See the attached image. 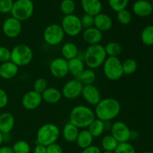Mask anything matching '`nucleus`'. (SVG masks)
Segmentation results:
<instances>
[{"label":"nucleus","instance_id":"f257e3e1","mask_svg":"<svg viewBox=\"0 0 153 153\" xmlns=\"http://www.w3.org/2000/svg\"><path fill=\"white\" fill-rule=\"evenodd\" d=\"M121 106L119 101L114 98L108 97L102 99L95 106L94 114L97 119L104 122L111 121L119 115Z\"/></svg>","mask_w":153,"mask_h":153},{"label":"nucleus","instance_id":"f03ea898","mask_svg":"<svg viewBox=\"0 0 153 153\" xmlns=\"http://www.w3.org/2000/svg\"><path fill=\"white\" fill-rule=\"evenodd\" d=\"M96 119L94 111L87 105H76L73 108L69 115V122L78 128H88Z\"/></svg>","mask_w":153,"mask_h":153},{"label":"nucleus","instance_id":"7ed1b4c3","mask_svg":"<svg viewBox=\"0 0 153 153\" xmlns=\"http://www.w3.org/2000/svg\"><path fill=\"white\" fill-rule=\"evenodd\" d=\"M107 58L105 50L102 45H89L84 52L83 61L89 69L95 70L103 64Z\"/></svg>","mask_w":153,"mask_h":153},{"label":"nucleus","instance_id":"20e7f679","mask_svg":"<svg viewBox=\"0 0 153 153\" xmlns=\"http://www.w3.org/2000/svg\"><path fill=\"white\" fill-rule=\"evenodd\" d=\"M61 134L59 127L54 123H46L38 128L37 131V143L47 146L56 143Z\"/></svg>","mask_w":153,"mask_h":153},{"label":"nucleus","instance_id":"39448f33","mask_svg":"<svg viewBox=\"0 0 153 153\" xmlns=\"http://www.w3.org/2000/svg\"><path fill=\"white\" fill-rule=\"evenodd\" d=\"M33 59V51L26 44L16 45L10 50V61L18 67H25L31 62Z\"/></svg>","mask_w":153,"mask_h":153},{"label":"nucleus","instance_id":"423d86ee","mask_svg":"<svg viewBox=\"0 0 153 153\" xmlns=\"http://www.w3.org/2000/svg\"><path fill=\"white\" fill-rule=\"evenodd\" d=\"M102 70L108 80L117 81L123 76L122 62L118 57H107L102 64Z\"/></svg>","mask_w":153,"mask_h":153},{"label":"nucleus","instance_id":"0eeeda50","mask_svg":"<svg viewBox=\"0 0 153 153\" xmlns=\"http://www.w3.org/2000/svg\"><path fill=\"white\" fill-rule=\"evenodd\" d=\"M34 5L31 0H16L13 1L10 13L12 16L20 22L29 19L34 13Z\"/></svg>","mask_w":153,"mask_h":153},{"label":"nucleus","instance_id":"6e6552de","mask_svg":"<svg viewBox=\"0 0 153 153\" xmlns=\"http://www.w3.org/2000/svg\"><path fill=\"white\" fill-rule=\"evenodd\" d=\"M64 34L61 25L52 23L46 27L43 31V40L49 46H58L64 39Z\"/></svg>","mask_w":153,"mask_h":153},{"label":"nucleus","instance_id":"1a4fd4ad","mask_svg":"<svg viewBox=\"0 0 153 153\" xmlns=\"http://www.w3.org/2000/svg\"><path fill=\"white\" fill-rule=\"evenodd\" d=\"M61 26L64 34L70 37H76L82 31L80 17L75 14L66 15L61 20Z\"/></svg>","mask_w":153,"mask_h":153},{"label":"nucleus","instance_id":"9d476101","mask_svg":"<svg viewBox=\"0 0 153 153\" xmlns=\"http://www.w3.org/2000/svg\"><path fill=\"white\" fill-rule=\"evenodd\" d=\"M84 85L76 78L67 81L61 90L62 97L67 100H74L82 96Z\"/></svg>","mask_w":153,"mask_h":153},{"label":"nucleus","instance_id":"9b49d317","mask_svg":"<svg viewBox=\"0 0 153 153\" xmlns=\"http://www.w3.org/2000/svg\"><path fill=\"white\" fill-rule=\"evenodd\" d=\"M110 131L118 143L128 142L131 138V131L128 125L123 121H116L112 123Z\"/></svg>","mask_w":153,"mask_h":153},{"label":"nucleus","instance_id":"f8f14e48","mask_svg":"<svg viewBox=\"0 0 153 153\" xmlns=\"http://www.w3.org/2000/svg\"><path fill=\"white\" fill-rule=\"evenodd\" d=\"M49 71L55 79H64L69 73L68 61L62 57L54 58L49 64Z\"/></svg>","mask_w":153,"mask_h":153},{"label":"nucleus","instance_id":"ddd939ff","mask_svg":"<svg viewBox=\"0 0 153 153\" xmlns=\"http://www.w3.org/2000/svg\"><path fill=\"white\" fill-rule=\"evenodd\" d=\"M1 28L6 37L13 39L17 37L21 34L22 26L20 21L11 16V17H8L4 19Z\"/></svg>","mask_w":153,"mask_h":153},{"label":"nucleus","instance_id":"4468645a","mask_svg":"<svg viewBox=\"0 0 153 153\" xmlns=\"http://www.w3.org/2000/svg\"><path fill=\"white\" fill-rule=\"evenodd\" d=\"M43 102L42 95L35 92L34 91H30L25 93L22 98V105L26 110L33 111L40 107Z\"/></svg>","mask_w":153,"mask_h":153},{"label":"nucleus","instance_id":"2eb2a0df","mask_svg":"<svg viewBox=\"0 0 153 153\" xmlns=\"http://www.w3.org/2000/svg\"><path fill=\"white\" fill-rule=\"evenodd\" d=\"M82 96L90 105L96 106L102 100L100 90L94 85H84Z\"/></svg>","mask_w":153,"mask_h":153},{"label":"nucleus","instance_id":"dca6fc26","mask_svg":"<svg viewBox=\"0 0 153 153\" xmlns=\"http://www.w3.org/2000/svg\"><path fill=\"white\" fill-rule=\"evenodd\" d=\"M82 37L84 40L89 45L100 44V42L103 38V34L102 31L93 26L84 30Z\"/></svg>","mask_w":153,"mask_h":153},{"label":"nucleus","instance_id":"f3484780","mask_svg":"<svg viewBox=\"0 0 153 153\" xmlns=\"http://www.w3.org/2000/svg\"><path fill=\"white\" fill-rule=\"evenodd\" d=\"M133 12L140 17L149 16L153 11L152 4L148 0H137L133 4Z\"/></svg>","mask_w":153,"mask_h":153},{"label":"nucleus","instance_id":"a211bd4d","mask_svg":"<svg viewBox=\"0 0 153 153\" xmlns=\"http://www.w3.org/2000/svg\"><path fill=\"white\" fill-rule=\"evenodd\" d=\"M81 4L85 13L95 16L101 13L102 4L100 0H82Z\"/></svg>","mask_w":153,"mask_h":153},{"label":"nucleus","instance_id":"6ab92c4d","mask_svg":"<svg viewBox=\"0 0 153 153\" xmlns=\"http://www.w3.org/2000/svg\"><path fill=\"white\" fill-rule=\"evenodd\" d=\"M94 26L102 32L108 31L113 26L111 18L106 13H100L94 16Z\"/></svg>","mask_w":153,"mask_h":153},{"label":"nucleus","instance_id":"aec40b11","mask_svg":"<svg viewBox=\"0 0 153 153\" xmlns=\"http://www.w3.org/2000/svg\"><path fill=\"white\" fill-rule=\"evenodd\" d=\"M15 124L14 117L9 112H4L0 114V132L8 134L13 128Z\"/></svg>","mask_w":153,"mask_h":153},{"label":"nucleus","instance_id":"412c9836","mask_svg":"<svg viewBox=\"0 0 153 153\" xmlns=\"http://www.w3.org/2000/svg\"><path fill=\"white\" fill-rule=\"evenodd\" d=\"M19 67L13 64L12 61L1 63L0 65V77L5 80H9L17 75Z\"/></svg>","mask_w":153,"mask_h":153},{"label":"nucleus","instance_id":"4be33fe9","mask_svg":"<svg viewBox=\"0 0 153 153\" xmlns=\"http://www.w3.org/2000/svg\"><path fill=\"white\" fill-rule=\"evenodd\" d=\"M41 95L43 101L49 104H56L62 98L61 91L56 88H47Z\"/></svg>","mask_w":153,"mask_h":153},{"label":"nucleus","instance_id":"5701e85b","mask_svg":"<svg viewBox=\"0 0 153 153\" xmlns=\"http://www.w3.org/2000/svg\"><path fill=\"white\" fill-rule=\"evenodd\" d=\"M85 64L84 63L83 59L79 58V57H76V58L68 61L69 73H70L72 76H74L76 79L85 70Z\"/></svg>","mask_w":153,"mask_h":153},{"label":"nucleus","instance_id":"b1692460","mask_svg":"<svg viewBox=\"0 0 153 153\" xmlns=\"http://www.w3.org/2000/svg\"><path fill=\"white\" fill-rule=\"evenodd\" d=\"M61 52L62 58H64L67 61H70L79 56V51L75 43L72 42H67L61 47Z\"/></svg>","mask_w":153,"mask_h":153},{"label":"nucleus","instance_id":"393cba45","mask_svg":"<svg viewBox=\"0 0 153 153\" xmlns=\"http://www.w3.org/2000/svg\"><path fill=\"white\" fill-rule=\"evenodd\" d=\"M79 133V128L75 126L70 122L64 125L62 129V135L64 140L69 143L76 142Z\"/></svg>","mask_w":153,"mask_h":153},{"label":"nucleus","instance_id":"a878e982","mask_svg":"<svg viewBox=\"0 0 153 153\" xmlns=\"http://www.w3.org/2000/svg\"><path fill=\"white\" fill-rule=\"evenodd\" d=\"M93 140H94V137L91 135L88 129H83L82 131H79L76 142L79 148L84 149L91 146Z\"/></svg>","mask_w":153,"mask_h":153},{"label":"nucleus","instance_id":"bb28decb","mask_svg":"<svg viewBox=\"0 0 153 153\" xmlns=\"http://www.w3.org/2000/svg\"><path fill=\"white\" fill-rule=\"evenodd\" d=\"M88 130L91 133V135L94 137H99L105 131V122L96 118L92 123L89 126Z\"/></svg>","mask_w":153,"mask_h":153},{"label":"nucleus","instance_id":"cd10ccee","mask_svg":"<svg viewBox=\"0 0 153 153\" xmlns=\"http://www.w3.org/2000/svg\"><path fill=\"white\" fill-rule=\"evenodd\" d=\"M83 85H93L96 80V73L92 69H85L80 76L77 78Z\"/></svg>","mask_w":153,"mask_h":153},{"label":"nucleus","instance_id":"c85d7f7f","mask_svg":"<svg viewBox=\"0 0 153 153\" xmlns=\"http://www.w3.org/2000/svg\"><path fill=\"white\" fill-rule=\"evenodd\" d=\"M118 143H119L111 134L105 135L102 139L101 142L102 147L104 151H111V152H114Z\"/></svg>","mask_w":153,"mask_h":153},{"label":"nucleus","instance_id":"c756f323","mask_svg":"<svg viewBox=\"0 0 153 153\" xmlns=\"http://www.w3.org/2000/svg\"><path fill=\"white\" fill-rule=\"evenodd\" d=\"M104 48L106 55L108 57H118L122 52V47L120 44L115 41L108 42L104 46Z\"/></svg>","mask_w":153,"mask_h":153},{"label":"nucleus","instance_id":"7c9ffc66","mask_svg":"<svg viewBox=\"0 0 153 153\" xmlns=\"http://www.w3.org/2000/svg\"><path fill=\"white\" fill-rule=\"evenodd\" d=\"M140 38L142 43L146 46H153V25H148L143 28Z\"/></svg>","mask_w":153,"mask_h":153},{"label":"nucleus","instance_id":"2f4dec72","mask_svg":"<svg viewBox=\"0 0 153 153\" xmlns=\"http://www.w3.org/2000/svg\"><path fill=\"white\" fill-rule=\"evenodd\" d=\"M122 66L123 74L131 75L137 70V63L133 58H128L122 62Z\"/></svg>","mask_w":153,"mask_h":153},{"label":"nucleus","instance_id":"473e14b6","mask_svg":"<svg viewBox=\"0 0 153 153\" xmlns=\"http://www.w3.org/2000/svg\"><path fill=\"white\" fill-rule=\"evenodd\" d=\"M12 149L13 153H29L31 151V146L28 142L20 140L13 143Z\"/></svg>","mask_w":153,"mask_h":153},{"label":"nucleus","instance_id":"72a5a7b5","mask_svg":"<svg viewBox=\"0 0 153 153\" xmlns=\"http://www.w3.org/2000/svg\"><path fill=\"white\" fill-rule=\"evenodd\" d=\"M60 8L64 16L70 15L74 13L75 9H76V4H75L73 0H63L61 2Z\"/></svg>","mask_w":153,"mask_h":153},{"label":"nucleus","instance_id":"f704fd0d","mask_svg":"<svg viewBox=\"0 0 153 153\" xmlns=\"http://www.w3.org/2000/svg\"><path fill=\"white\" fill-rule=\"evenodd\" d=\"M117 19L121 25H126L131 22L132 16H131V13L129 10H128L127 9H124V10L117 12Z\"/></svg>","mask_w":153,"mask_h":153},{"label":"nucleus","instance_id":"c9c22d12","mask_svg":"<svg viewBox=\"0 0 153 153\" xmlns=\"http://www.w3.org/2000/svg\"><path fill=\"white\" fill-rule=\"evenodd\" d=\"M108 4L111 8L117 13L126 8L128 0H108Z\"/></svg>","mask_w":153,"mask_h":153},{"label":"nucleus","instance_id":"e433bc0d","mask_svg":"<svg viewBox=\"0 0 153 153\" xmlns=\"http://www.w3.org/2000/svg\"><path fill=\"white\" fill-rule=\"evenodd\" d=\"M114 153H136L134 146L128 142L119 143L115 149Z\"/></svg>","mask_w":153,"mask_h":153},{"label":"nucleus","instance_id":"4c0bfd02","mask_svg":"<svg viewBox=\"0 0 153 153\" xmlns=\"http://www.w3.org/2000/svg\"><path fill=\"white\" fill-rule=\"evenodd\" d=\"M48 88L47 81L44 78H38L36 79L33 85V91L42 94L43 91Z\"/></svg>","mask_w":153,"mask_h":153},{"label":"nucleus","instance_id":"58836bf2","mask_svg":"<svg viewBox=\"0 0 153 153\" xmlns=\"http://www.w3.org/2000/svg\"><path fill=\"white\" fill-rule=\"evenodd\" d=\"M80 19L82 28H84L85 29L88 28H91V27L94 26V16L85 13L82 17H80Z\"/></svg>","mask_w":153,"mask_h":153},{"label":"nucleus","instance_id":"ea45409f","mask_svg":"<svg viewBox=\"0 0 153 153\" xmlns=\"http://www.w3.org/2000/svg\"><path fill=\"white\" fill-rule=\"evenodd\" d=\"M13 4V0H0V13H7L10 12Z\"/></svg>","mask_w":153,"mask_h":153},{"label":"nucleus","instance_id":"a19ab883","mask_svg":"<svg viewBox=\"0 0 153 153\" xmlns=\"http://www.w3.org/2000/svg\"><path fill=\"white\" fill-rule=\"evenodd\" d=\"M10 61V50L7 47L0 46V62L4 63Z\"/></svg>","mask_w":153,"mask_h":153},{"label":"nucleus","instance_id":"79ce46f5","mask_svg":"<svg viewBox=\"0 0 153 153\" xmlns=\"http://www.w3.org/2000/svg\"><path fill=\"white\" fill-rule=\"evenodd\" d=\"M8 103V96L6 91L0 88V109L4 108Z\"/></svg>","mask_w":153,"mask_h":153},{"label":"nucleus","instance_id":"37998d69","mask_svg":"<svg viewBox=\"0 0 153 153\" xmlns=\"http://www.w3.org/2000/svg\"><path fill=\"white\" fill-rule=\"evenodd\" d=\"M47 153H64L62 147L58 143H55L46 146Z\"/></svg>","mask_w":153,"mask_h":153},{"label":"nucleus","instance_id":"c03bdc74","mask_svg":"<svg viewBox=\"0 0 153 153\" xmlns=\"http://www.w3.org/2000/svg\"><path fill=\"white\" fill-rule=\"evenodd\" d=\"M82 153H102V152L99 146H95V145H91V146L84 149Z\"/></svg>","mask_w":153,"mask_h":153},{"label":"nucleus","instance_id":"a18cd8bd","mask_svg":"<svg viewBox=\"0 0 153 153\" xmlns=\"http://www.w3.org/2000/svg\"><path fill=\"white\" fill-rule=\"evenodd\" d=\"M34 153H47L46 152V146L41 144H37L34 147Z\"/></svg>","mask_w":153,"mask_h":153},{"label":"nucleus","instance_id":"49530a36","mask_svg":"<svg viewBox=\"0 0 153 153\" xmlns=\"http://www.w3.org/2000/svg\"><path fill=\"white\" fill-rule=\"evenodd\" d=\"M0 153H13L12 147L9 146H0Z\"/></svg>","mask_w":153,"mask_h":153},{"label":"nucleus","instance_id":"de8ad7c7","mask_svg":"<svg viewBox=\"0 0 153 153\" xmlns=\"http://www.w3.org/2000/svg\"><path fill=\"white\" fill-rule=\"evenodd\" d=\"M4 140V135L1 132H0V146H1L2 143Z\"/></svg>","mask_w":153,"mask_h":153},{"label":"nucleus","instance_id":"09e8293b","mask_svg":"<svg viewBox=\"0 0 153 153\" xmlns=\"http://www.w3.org/2000/svg\"><path fill=\"white\" fill-rule=\"evenodd\" d=\"M102 153H114V152H111V151H104V152Z\"/></svg>","mask_w":153,"mask_h":153},{"label":"nucleus","instance_id":"8fccbe9b","mask_svg":"<svg viewBox=\"0 0 153 153\" xmlns=\"http://www.w3.org/2000/svg\"><path fill=\"white\" fill-rule=\"evenodd\" d=\"M142 153H153V152H151V151H146V152H143Z\"/></svg>","mask_w":153,"mask_h":153},{"label":"nucleus","instance_id":"3c124183","mask_svg":"<svg viewBox=\"0 0 153 153\" xmlns=\"http://www.w3.org/2000/svg\"><path fill=\"white\" fill-rule=\"evenodd\" d=\"M151 4H152V7H153V0H151Z\"/></svg>","mask_w":153,"mask_h":153}]
</instances>
